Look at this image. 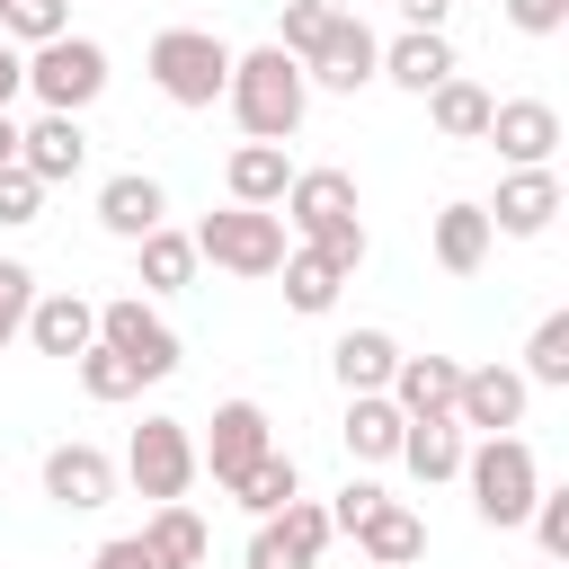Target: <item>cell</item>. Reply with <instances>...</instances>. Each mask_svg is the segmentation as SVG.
Segmentation results:
<instances>
[{
	"mask_svg": "<svg viewBox=\"0 0 569 569\" xmlns=\"http://www.w3.org/2000/svg\"><path fill=\"white\" fill-rule=\"evenodd\" d=\"M453 382H462V365L453 356H400L391 365V409L400 418H453Z\"/></svg>",
	"mask_w": 569,
	"mask_h": 569,
	"instance_id": "cell-21",
	"label": "cell"
},
{
	"mask_svg": "<svg viewBox=\"0 0 569 569\" xmlns=\"http://www.w3.org/2000/svg\"><path fill=\"white\" fill-rule=\"evenodd\" d=\"M133 258H142V293H187V284H196V240H187V231H169V222H160V231H142V240H133Z\"/></svg>",
	"mask_w": 569,
	"mask_h": 569,
	"instance_id": "cell-30",
	"label": "cell"
},
{
	"mask_svg": "<svg viewBox=\"0 0 569 569\" xmlns=\"http://www.w3.org/2000/svg\"><path fill=\"white\" fill-rule=\"evenodd\" d=\"M391 9H400L409 27H445V18H453V0H391Z\"/></svg>",
	"mask_w": 569,
	"mask_h": 569,
	"instance_id": "cell-43",
	"label": "cell"
},
{
	"mask_svg": "<svg viewBox=\"0 0 569 569\" xmlns=\"http://www.w3.org/2000/svg\"><path fill=\"white\" fill-rule=\"evenodd\" d=\"M391 365H400V338H391V329H347V338L329 347L338 391H382V382H391Z\"/></svg>",
	"mask_w": 569,
	"mask_h": 569,
	"instance_id": "cell-25",
	"label": "cell"
},
{
	"mask_svg": "<svg viewBox=\"0 0 569 569\" xmlns=\"http://www.w3.org/2000/svg\"><path fill=\"white\" fill-rule=\"evenodd\" d=\"M542 569H560V560H542Z\"/></svg>",
	"mask_w": 569,
	"mask_h": 569,
	"instance_id": "cell-46",
	"label": "cell"
},
{
	"mask_svg": "<svg viewBox=\"0 0 569 569\" xmlns=\"http://www.w3.org/2000/svg\"><path fill=\"white\" fill-rule=\"evenodd\" d=\"M480 142H489L507 169H551V151H560V107H551V98H498Z\"/></svg>",
	"mask_w": 569,
	"mask_h": 569,
	"instance_id": "cell-11",
	"label": "cell"
},
{
	"mask_svg": "<svg viewBox=\"0 0 569 569\" xmlns=\"http://www.w3.org/2000/svg\"><path fill=\"white\" fill-rule=\"evenodd\" d=\"M142 551H151L160 569H196V560L213 551V533H204V516H196L187 498H169V507H151V525H142Z\"/></svg>",
	"mask_w": 569,
	"mask_h": 569,
	"instance_id": "cell-26",
	"label": "cell"
},
{
	"mask_svg": "<svg viewBox=\"0 0 569 569\" xmlns=\"http://www.w3.org/2000/svg\"><path fill=\"white\" fill-rule=\"evenodd\" d=\"M124 480H133L151 507L187 498V489H196V436H187V418H142L133 445H124Z\"/></svg>",
	"mask_w": 569,
	"mask_h": 569,
	"instance_id": "cell-8",
	"label": "cell"
},
{
	"mask_svg": "<svg viewBox=\"0 0 569 569\" xmlns=\"http://www.w3.org/2000/svg\"><path fill=\"white\" fill-rule=\"evenodd\" d=\"M489 240H498V231H489V213H480L471 196H453V204L436 213V231H427V249H436L445 276H480V267H489Z\"/></svg>",
	"mask_w": 569,
	"mask_h": 569,
	"instance_id": "cell-22",
	"label": "cell"
},
{
	"mask_svg": "<svg viewBox=\"0 0 569 569\" xmlns=\"http://www.w3.org/2000/svg\"><path fill=\"white\" fill-rule=\"evenodd\" d=\"M71 373H80V391H89L98 409H116V400H133V391H142V373H133V365H124L107 338H89V347L71 356Z\"/></svg>",
	"mask_w": 569,
	"mask_h": 569,
	"instance_id": "cell-32",
	"label": "cell"
},
{
	"mask_svg": "<svg viewBox=\"0 0 569 569\" xmlns=\"http://www.w3.org/2000/svg\"><path fill=\"white\" fill-rule=\"evenodd\" d=\"M533 542H542V560H569V489H533Z\"/></svg>",
	"mask_w": 569,
	"mask_h": 569,
	"instance_id": "cell-36",
	"label": "cell"
},
{
	"mask_svg": "<svg viewBox=\"0 0 569 569\" xmlns=\"http://www.w3.org/2000/svg\"><path fill=\"white\" fill-rule=\"evenodd\" d=\"M36 213H44V178H36L27 160H9V169H0V222L18 231V222H36Z\"/></svg>",
	"mask_w": 569,
	"mask_h": 569,
	"instance_id": "cell-37",
	"label": "cell"
},
{
	"mask_svg": "<svg viewBox=\"0 0 569 569\" xmlns=\"http://www.w3.org/2000/svg\"><path fill=\"white\" fill-rule=\"evenodd\" d=\"M525 400H533V382H525L516 365H462V382H453V427L507 436V427H525Z\"/></svg>",
	"mask_w": 569,
	"mask_h": 569,
	"instance_id": "cell-12",
	"label": "cell"
},
{
	"mask_svg": "<svg viewBox=\"0 0 569 569\" xmlns=\"http://www.w3.org/2000/svg\"><path fill=\"white\" fill-rule=\"evenodd\" d=\"M373 498H382V489H373V480H347V489H338V498H329V525H338V533H347V525H356V516H365V507H373Z\"/></svg>",
	"mask_w": 569,
	"mask_h": 569,
	"instance_id": "cell-41",
	"label": "cell"
},
{
	"mask_svg": "<svg viewBox=\"0 0 569 569\" xmlns=\"http://www.w3.org/2000/svg\"><path fill=\"white\" fill-rule=\"evenodd\" d=\"M400 409H391V391H347V418H338V436H347V453L356 462H391L400 453Z\"/></svg>",
	"mask_w": 569,
	"mask_h": 569,
	"instance_id": "cell-23",
	"label": "cell"
},
{
	"mask_svg": "<svg viewBox=\"0 0 569 569\" xmlns=\"http://www.w3.org/2000/svg\"><path fill=\"white\" fill-rule=\"evenodd\" d=\"M276 276H284V311H302V320H320V311H338V284H347V267H329L320 249H302V240H293Z\"/></svg>",
	"mask_w": 569,
	"mask_h": 569,
	"instance_id": "cell-28",
	"label": "cell"
},
{
	"mask_svg": "<svg viewBox=\"0 0 569 569\" xmlns=\"http://www.w3.org/2000/svg\"><path fill=\"white\" fill-rule=\"evenodd\" d=\"M480 213H489V231H507V240H542L551 213H560V169H507Z\"/></svg>",
	"mask_w": 569,
	"mask_h": 569,
	"instance_id": "cell-14",
	"label": "cell"
},
{
	"mask_svg": "<svg viewBox=\"0 0 569 569\" xmlns=\"http://www.w3.org/2000/svg\"><path fill=\"white\" fill-rule=\"evenodd\" d=\"M391 462H409V471L436 489V480H453V471H462V427H453V418H409Z\"/></svg>",
	"mask_w": 569,
	"mask_h": 569,
	"instance_id": "cell-29",
	"label": "cell"
},
{
	"mask_svg": "<svg viewBox=\"0 0 569 569\" xmlns=\"http://www.w3.org/2000/svg\"><path fill=\"white\" fill-rule=\"evenodd\" d=\"M44 498H53V507H71V516H98V507L116 498V462H107L98 445H80V436H71V445H53V453H44Z\"/></svg>",
	"mask_w": 569,
	"mask_h": 569,
	"instance_id": "cell-15",
	"label": "cell"
},
{
	"mask_svg": "<svg viewBox=\"0 0 569 569\" xmlns=\"http://www.w3.org/2000/svg\"><path fill=\"white\" fill-rule=\"evenodd\" d=\"M222 107H231V124H240L249 142H293V133H302V107H311V80H302V62L267 36V44L231 53Z\"/></svg>",
	"mask_w": 569,
	"mask_h": 569,
	"instance_id": "cell-1",
	"label": "cell"
},
{
	"mask_svg": "<svg viewBox=\"0 0 569 569\" xmlns=\"http://www.w3.org/2000/svg\"><path fill=\"white\" fill-rule=\"evenodd\" d=\"M462 62H453V44H445V27H400L391 44H382V80L391 89H409V98H427L436 80H453Z\"/></svg>",
	"mask_w": 569,
	"mask_h": 569,
	"instance_id": "cell-18",
	"label": "cell"
},
{
	"mask_svg": "<svg viewBox=\"0 0 569 569\" xmlns=\"http://www.w3.org/2000/svg\"><path fill=\"white\" fill-rule=\"evenodd\" d=\"M329 542H338L329 507L284 498L276 516H258V533H249V569H320V551H329Z\"/></svg>",
	"mask_w": 569,
	"mask_h": 569,
	"instance_id": "cell-10",
	"label": "cell"
},
{
	"mask_svg": "<svg viewBox=\"0 0 569 569\" xmlns=\"http://www.w3.org/2000/svg\"><path fill=\"white\" fill-rule=\"evenodd\" d=\"M18 338H27L36 356H62V365H71V356L98 338V302H89V293H71V284H62V293H36Z\"/></svg>",
	"mask_w": 569,
	"mask_h": 569,
	"instance_id": "cell-17",
	"label": "cell"
},
{
	"mask_svg": "<svg viewBox=\"0 0 569 569\" xmlns=\"http://www.w3.org/2000/svg\"><path fill=\"white\" fill-rule=\"evenodd\" d=\"M329 9H365V0H329Z\"/></svg>",
	"mask_w": 569,
	"mask_h": 569,
	"instance_id": "cell-45",
	"label": "cell"
},
{
	"mask_svg": "<svg viewBox=\"0 0 569 569\" xmlns=\"http://www.w3.org/2000/svg\"><path fill=\"white\" fill-rule=\"evenodd\" d=\"M142 71H151V89L169 107H213L222 80H231V44L213 27H160L151 53H142Z\"/></svg>",
	"mask_w": 569,
	"mask_h": 569,
	"instance_id": "cell-5",
	"label": "cell"
},
{
	"mask_svg": "<svg viewBox=\"0 0 569 569\" xmlns=\"http://www.w3.org/2000/svg\"><path fill=\"white\" fill-rule=\"evenodd\" d=\"M18 98H27V53L0 36V107H18Z\"/></svg>",
	"mask_w": 569,
	"mask_h": 569,
	"instance_id": "cell-42",
	"label": "cell"
},
{
	"mask_svg": "<svg viewBox=\"0 0 569 569\" xmlns=\"http://www.w3.org/2000/svg\"><path fill=\"white\" fill-rule=\"evenodd\" d=\"M267 445H276L267 409H258V400H222V409H213V436L196 445V471H213V489H240V471H249Z\"/></svg>",
	"mask_w": 569,
	"mask_h": 569,
	"instance_id": "cell-13",
	"label": "cell"
},
{
	"mask_svg": "<svg viewBox=\"0 0 569 569\" xmlns=\"http://www.w3.org/2000/svg\"><path fill=\"white\" fill-rule=\"evenodd\" d=\"M231 498H240V507H249V516H276V507H284V498H302V462H293V453H276V445H267V453H258V462H249V471H240V489H231Z\"/></svg>",
	"mask_w": 569,
	"mask_h": 569,
	"instance_id": "cell-31",
	"label": "cell"
},
{
	"mask_svg": "<svg viewBox=\"0 0 569 569\" xmlns=\"http://www.w3.org/2000/svg\"><path fill=\"white\" fill-rule=\"evenodd\" d=\"M98 338L142 373V382H169L178 365H187V347H178V329L142 302V293H116V302H98Z\"/></svg>",
	"mask_w": 569,
	"mask_h": 569,
	"instance_id": "cell-7",
	"label": "cell"
},
{
	"mask_svg": "<svg viewBox=\"0 0 569 569\" xmlns=\"http://www.w3.org/2000/svg\"><path fill=\"white\" fill-rule=\"evenodd\" d=\"M27 302H36V267L27 258H0V347L27 329Z\"/></svg>",
	"mask_w": 569,
	"mask_h": 569,
	"instance_id": "cell-38",
	"label": "cell"
},
{
	"mask_svg": "<svg viewBox=\"0 0 569 569\" xmlns=\"http://www.w3.org/2000/svg\"><path fill=\"white\" fill-rule=\"evenodd\" d=\"M89 569H160L151 551H142V533H116V542H98V560Z\"/></svg>",
	"mask_w": 569,
	"mask_h": 569,
	"instance_id": "cell-40",
	"label": "cell"
},
{
	"mask_svg": "<svg viewBox=\"0 0 569 569\" xmlns=\"http://www.w3.org/2000/svg\"><path fill=\"white\" fill-rule=\"evenodd\" d=\"M71 27V0H0V36L27 53V44H44V36H62Z\"/></svg>",
	"mask_w": 569,
	"mask_h": 569,
	"instance_id": "cell-34",
	"label": "cell"
},
{
	"mask_svg": "<svg viewBox=\"0 0 569 569\" xmlns=\"http://www.w3.org/2000/svg\"><path fill=\"white\" fill-rule=\"evenodd\" d=\"M320 27H329V0H284V18H276V44H284L293 62H311Z\"/></svg>",
	"mask_w": 569,
	"mask_h": 569,
	"instance_id": "cell-35",
	"label": "cell"
},
{
	"mask_svg": "<svg viewBox=\"0 0 569 569\" xmlns=\"http://www.w3.org/2000/svg\"><path fill=\"white\" fill-rule=\"evenodd\" d=\"M187 240H196V258H213L222 276H276L284 249H293L276 204H222V213H204Z\"/></svg>",
	"mask_w": 569,
	"mask_h": 569,
	"instance_id": "cell-6",
	"label": "cell"
},
{
	"mask_svg": "<svg viewBox=\"0 0 569 569\" xmlns=\"http://www.w3.org/2000/svg\"><path fill=\"white\" fill-rule=\"evenodd\" d=\"M9 160H18V116L0 107V169H9Z\"/></svg>",
	"mask_w": 569,
	"mask_h": 569,
	"instance_id": "cell-44",
	"label": "cell"
},
{
	"mask_svg": "<svg viewBox=\"0 0 569 569\" xmlns=\"http://www.w3.org/2000/svg\"><path fill=\"white\" fill-rule=\"evenodd\" d=\"M525 382H542V391H560L569 382V311H542V329L525 338V365H516Z\"/></svg>",
	"mask_w": 569,
	"mask_h": 569,
	"instance_id": "cell-33",
	"label": "cell"
},
{
	"mask_svg": "<svg viewBox=\"0 0 569 569\" xmlns=\"http://www.w3.org/2000/svg\"><path fill=\"white\" fill-rule=\"evenodd\" d=\"M284 178H293L284 142H231V160H222L231 204H276V196H284Z\"/></svg>",
	"mask_w": 569,
	"mask_h": 569,
	"instance_id": "cell-24",
	"label": "cell"
},
{
	"mask_svg": "<svg viewBox=\"0 0 569 569\" xmlns=\"http://www.w3.org/2000/svg\"><path fill=\"white\" fill-rule=\"evenodd\" d=\"M27 98L36 107H53V116H89L98 98H107V44L98 36H44V44H27Z\"/></svg>",
	"mask_w": 569,
	"mask_h": 569,
	"instance_id": "cell-4",
	"label": "cell"
},
{
	"mask_svg": "<svg viewBox=\"0 0 569 569\" xmlns=\"http://www.w3.org/2000/svg\"><path fill=\"white\" fill-rule=\"evenodd\" d=\"M302 80H311V89H338V98H356L365 80H382V36L365 27V9H329V27H320V44H311Z\"/></svg>",
	"mask_w": 569,
	"mask_h": 569,
	"instance_id": "cell-9",
	"label": "cell"
},
{
	"mask_svg": "<svg viewBox=\"0 0 569 569\" xmlns=\"http://www.w3.org/2000/svg\"><path fill=\"white\" fill-rule=\"evenodd\" d=\"M98 222H107L116 240H142V231L169 222V187H160L151 169H116V178L98 187Z\"/></svg>",
	"mask_w": 569,
	"mask_h": 569,
	"instance_id": "cell-20",
	"label": "cell"
},
{
	"mask_svg": "<svg viewBox=\"0 0 569 569\" xmlns=\"http://www.w3.org/2000/svg\"><path fill=\"white\" fill-rule=\"evenodd\" d=\"M276 213H284V231L302 240V249H320L329 267H365V204H356V178L347 169H293L284 178V196H276Z\"/></svg>",
	"mask_w": 569,
	"mask_h": 569,
	"instance_id": "cell-2",
	"label": "cell"
},
{
	"mask_svg": "<svg viewBox=\"0 0 569 569\" xmlns=\"http://www.w3.org/2000/svg\"><path fill=\"white\" fill-rule=\"evenodd\" d=\"M18 160L44 178V187H62V178H80L89 169V133H80V116H36V124H18Z\"/></svg>",
	"mask_w": 569,
	"mask_h": 569,
	"instance_id": "cell-19",
	"label": "cell"
},
{
	"mask_svg": "<svg viewBox=\"0 0 569 569\" xmlns=\"http://www.w3.org/2000/svg\"><path fill=\"white\" fill-rule=\"evenodd\" d=\"M453 480H471V516L480 525H525L533 516V489H542V462H533V445L507 427V436H480V445H462V471Z\"/></svg>",
	"mask_w": 569,
	"mask_h": 569,
	"instance_id": "cell-3",
	"label": "cell"
},
{
	"mask_svg": "<svg viewBox=\"0 0 569 569\" xmlns=\"http://www.w3.org/2000/svg\"><path fill=\"white\" fill-rule=\"evenodd\" d=\"M489 107H498V98H489L480 80H462V71L427 89V124H436L445 142H480V133H489Z\"/></svg>",
	"mask_w": 569,
	"mask_h": 569,
	"instance_id": "cell-27",
	"label": "cell"
},
{
	"mask_svg": "<svg viewBox=\"0 0 569 569\" xmlns=\"http://www.w3.org/2000/svg\"><path fill=\"white\" fill-rule=\"evenodd\" d=\"M507 27L516 36H560L569 27V0H507Z\"/></svg>",
	"mask_w": 569,
	"mask_h": 569,
	"instance_id": "cell-39",
	"label": "cell"
},
{
	"mask_svg": "<svg viewBox=\"0 0 569 569\" xmlns=\"http://www.w3.org/2000/svg\"><path fill=\"white\" fill-rule=\"evenodd\" d=\"M347 533H356V551H365L373 569H409V560H427V516H418L409 498H373Z\"/></svg>",
	"mask_w": 569,
	"mask_h": 569,
	"instance_id": "cell-16",
	"label": "cell"
}]
</instances>
